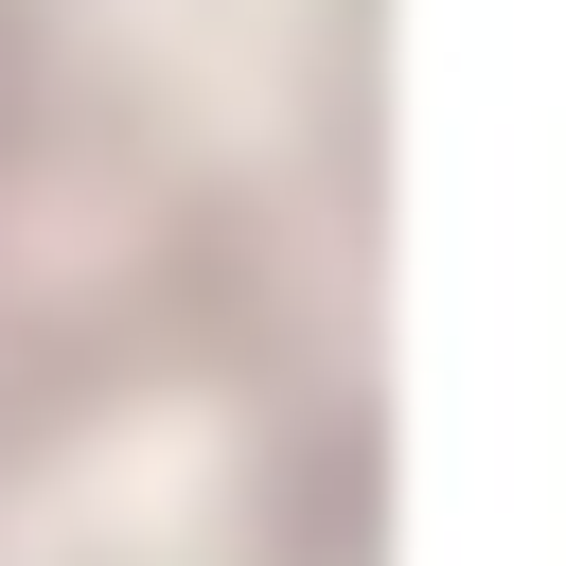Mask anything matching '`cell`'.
I'll use <instances>...</instances> for the list:
<instances>
[{
	"instance_id": "obj_1",
	"label": "cell",
	"mask_w": 566,
	"mask_h": 566,
	"mask_svg": "<svg viewBox=\"0 0 566 566\" xmlns=\"http://www.w3.org/2000/svg\"><path fill=\"white\" fill-rule=\"evenodd\" d=\"M265 548L283 566H371V407L354 389H318L301 442L265 460Z\"/></svg>"
}]
</instances>
